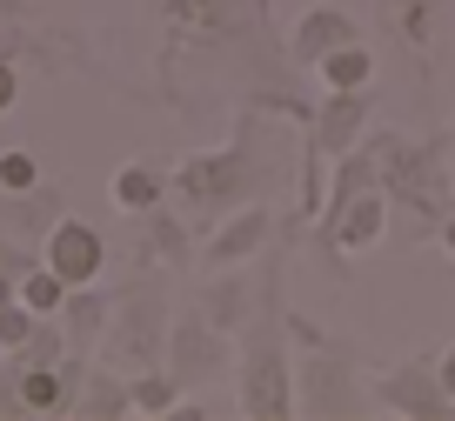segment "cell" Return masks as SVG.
I'll use <instances>...</instances> for the list:
<instances>
[{"label": "cell", "instance_id": "obj_1", "mask_svg": "<svg viewBox=\"0 0 455 421\" xmlns=\"http://www.w3.org/2000/svg\"><path fill=\"white\" fill-rule=\"evenodd\" d=\"M242 415L248 421H282L301 415V394H295V368H288V314H282V281H275V261L261 267V314L248 322L242 335Z\"/></svg>", "mask_w": 455, "mask_h": 421}, {"label": "cell", "instance_id": "obj_2", "mask_svg": "<svg viewBox=\"0 0 455 421\" xmlns=\"http://www.w3.org/2000/svg\"><path fill=\"white\" fill-rule=\"evenodd\" d=\"M261 168H255V114H242L235 140L214 147V155H188L174 168V195L195 221H214V214H235L242 201H255Z\"/></svg>", "mask_w": 455, "mask_h": 421}, {"label": "cell", "instance_id": "obj_3", "mask_svg": "<svg viewBox=\"0 0 455 421\" xmlns=\"http://www.w3.org/2000/svg\"><path fill=\"white\" fill-rule=\"evenodd\" d=\"M168 301H161L155 281H134V288H121L114 295V335H108V361H128L134 375L141 368H155L161 354H168Z\"/></svg>", "mask_w": 455, "mask_h": 421}, {"label": "cell", "instance_id": "obj_4", "mask_svg": "<svg viewBox=\"0 0 455 421\" xmlns=\"http://www.w3.org/2000/svg\"><path fill=\"white\" fill-rule=\"evenodd\" d=\"M442 155H449V140H428V147H409V140L382 134L375 140V161H382V187L395 201H409L415 214L428 221H449V201H442Z\"/></svg>", "mask_w": 455, "mask_h": 421}, {"label": "cell", "instance_id": "obj_5", "mask_svg": "<svg viewBox=\"0 0 455 421\" xmlns=\"http://www.w3.org/2000/svg\"><path fill=\"white\" fill-rule=\"evenodd\" d=\"M369 127V87H328V100L301 121V140H308L322 161H341Z\"/></svg>", "mask_w": 455, "mask_h": 421}, {"label": "cell", "instance_id": "obj_6", "mask_svg": "<svg viewBox=\"0 0 455 421\" xmlns=\"http://www.w3.org/2000/svg\"><path fill=\"white\" fill-rule=\"evenodd\" d=\"M41 261L54 267L68 288H87V281H100V267H108V241H100L94 221H74V214H60V221L47 227Z\"/></svg>", "mask_w": 455, "mask_h": 421}, {"label": "cell", "instance_id": "obj_7", "mask_svg": "<svg viewBox=\"0 0 455 421\" xmlns=\"http://www.w3.org/2000/svg\"><path fill=\"white\" fill-rule=\"evenodd\" d=\"M375 401L388 408V415H455V394L442 388V375H435V361H402V368H388L382 381H375Z\"/></svg>", "mask_w": 455, "mask_h": 421}, {"label": "cell", "instance_id": "obj_8", "mask_svg": "<svg viewBox=\"0 0 455 421\" xmlns=\"http://www.w3.org/2000/svg\"><path fill=\"white\" fill-rule=\"evenodd\" d=\"M268 241H275V214L261 208V201H242L228 221H214V234H208V248H201V261H208V267H242L248 254H261Z\"/></svg>", "mask_w": 455, "mask_h": 421}, {"label": "cell", "instance_id": "obj_9", "mask_svg": "<svg viewBox=\"0 0 455 421\" xmlns=\"http://www.w3.org/2000/svg\"><path fill=\"white\" fill-rule=\"evenodd\" d=\"M221 354H228V341H221V328H214L201 308H195V314H174V335H168V368H174L181 381H201L214 361H221Z\"/></svg>", "mask_w": 455, "mask_h": 421}, {"label": "cell", "instance_id": "obj_10", "mask_svg": "<svg viewBox=\"0 0 455 421\" xmlns=\"http://www.w3.org/2000/svg\"><path fill=\"white\" fill-rule=\"evenodd\" d=\"M362 41L355 14H341V7H308V14L295 20V34H288V60H301V68H315V60H328L335 47Z\"/></svg>", "mask_w": 455, "mask_h": 421}, {"label": "cell", "instance_id": "obj_11", "mask_svg": "<svg viewBox=\"0 0 455 421\" xmlns=\"http://www.w3.org/2000/svg\"><path fill=\"white\" fill-rule=\"evenodd\" d=\"M114 322V301L100 295V281L74 288L68 308H60V328H68V354H87V341H100V328Z\"/></svg>", "mask_w": 455, "mask_h": 421}, {"label": "cell", "instance_id": "obj_12", "mask_svg": "<svg viewBox=\"0 0 455 421\" xmlns=\"http://www.w3.org/2000/svg\"><path fill=\"white\" fill-rule=\"evenodd\" d=\"M108 195H114L121 214H148V208H161V195H168V174H161L155 161H121Z\"/></svg>", "mask_w": 455, "mask_h": 421}, {"label": "cell", "instance_id": "obj_13", "mask_svg": "<svg viewBox=\"0 0 455 421\" xmlns=\"http://www.w3.org/2000/svg\"><path fill=\"white\" fill-rule=\"evenodd\" d=\"M248 295H255V281L248 274H235V267H214V281H208V295H201V314H208L214 328H248L242 314H248Z\"/></svg>", "mask_w": 455, "mask_h": 421}, {"label": "cell", "instance_id": "obj_14", "mask_svg": "<svg viewBox=\"0 0 455 421\" xmlns=\"http://www.w3.org/2000/svg\"><path fill=\"white\" fill-rule=\"evenodd\" d=\"M54 408H68V368L60 361L20 368V415H54Z\"/></svg>", "mask_w": 455, "mask_h": 421}, {"label": "cell", "instance_id": "obj_15", "mask_svg": "<svg viewBox=\"0 0 455 421\" xmlns=\"http://www.w3.org/2000/svg\"><path fill=\"white\" fill-rule=\"evenodd\" d=\"M128 394H134V415H181V375L174 368H141V375L128 381Z\"/></svg>", "mask_w": 455, "mask_h": 421}, {"label": "cell", "instance_id": "obj_16", "mask_svg": "<svg viewBox=\"0 0 455 421\" xmlns=\"http://www.w3.org/2000/svg\"><path fill=\"white\" fill-rule=\"evenodd\" d=\"M435 7H442V0H382L388 28H395V34H402V47H415V54L435 41Z\"/></svg>", "mask_w": 455, "mask_h": 421}, {"label": "cell", "instance_id": "obj_17", "mask_svg": "<svg viewBox=\"0 0 455 421\" xmlns=\"http://www.w3.org/2000/svg\"><path fill=\"white\" fill-rule=\"evenodd\" d=\"M315 74H322V87H369L375 81V54L362 41H348V47H335L328 60H315Z\"/></svg>", "mask_w": 455, "mask_h": 421}, {"label": "cell", "instance_id": "obj_18", "mask_svg": "<svg viewBox=\"0 0 455 421\" xmlns=\"http://www.w3.org/2000/svg\"><path fill=\"white\" fill-rule=\"evenodd\" d=\"M68 295H74V288H68V281H60V274H54L47 261L20 274V301H28L34 314H60V308H68Z\"/></svg>", "mask_w": 455, "mask_h": 421}, {"label": "cell", "instance_id": "obj_19", "mask_svg": "<svg viewBox=\"0 0 455 421\" xmlns=\"http://www.w3.org/2000/svg\"><path fill=\"white\" fill-rule=\"evenodd\" d=\"M141 227H148V241H155V248H161V261H168V267H174V274H181V267H188V261H195V254H188V227H181V221H174V214H161V208H148V214H141Z\"/></svg>", "mask_w": 455, "mask_h": 421}, {"label": "cell", "instance_id": "obj_20", "mask_svg": "<svg viewBox=\"0 0 455 421\" xmlns=\"http://www.w3.org/2000/svg\"><path fill=\"white\" fill-rule=\"evenodd\" d=\"M34 328H41V314L28 308V301H0V354H14L34 341Z\"/></svg>", "mask_w": 455, "mask_h": 421}, {"label": "cell", "instance_id": "obj_21", "mask_svg": "<svg viewBox=\"0 0 455 421\" xmlns=\"http://www.w3.org/2000/svg\"><path fill=\"white\" fill-rule=\"evenodd\" d=\"M28 187H41V161L28 147H7L0 155V195H28Z\"/></svg>", "mask_w": 455, "mask_h": 421}, {"label": "cell", "instance_id": "obj_22", "mask_svg": "<svg viewBox=\"0 0 455 421\" xmlns=\"http://www.w3.org/2000/svg\"><path fill=\"white\" fill-rule=\"evenodd\" d=\"M81 415H134V394H128V388H114L108 375H94V388L81 394Z\"/></svg>", "mask_w": 455, "mask_h": 421}, {"label": "cell", "instance_id": "obj_23", "mask_svg": "<svg viewBox=\"0 0 455 421\" xmlns=\"http://www.w3.org/2000/svg\"><path fill=\"white\" fill-rule=\"evenodd\" d=\"M20 14H28V0H0V54L28 47V34H20Z\"/></svg>", "mask_w": 455, "mask_h": 421}, {"label": "cell", "instance_id": "obj_24", "mask_svg": "<svg viewBox=\"0 0 455 421\" xmlns=\"http://www.w3.org/2000/svg\"><path fill=\"white\" fill-rule=\"evenodd\" d=\"M14 100H20V68L14 54H0V114H14Z\"/></svg>", "mask_w": 455, "mask_h": 421}, {"label": "cell", "instance_id": "obj_25", "mask_svg": "<svg viewBox=\"0 0 455 421\" xmlns=\"http://www.w3.org/2000/svg\"><path fill=\"white\" fill-rule=\"evenodd\" d=\"M28 267H41L28 248H14V241H0V274H28Z\"/></svg>", "mask_w": 455, "mask_h": 421}, {"label": "cell", "instance_id": "obj_26", "mask_svg": "<svg viewBox=\"0 0 455 421\" xmlns=\"http://www.w3.org/2000/svg\"><path fill=\"white\" fill-rule=\"evenodd\" d=\"M435 375H442V388H449V394H455V341H449V348H442V361H435Z\"/></svg>", "mask_w": 455, "mask_h": 421}, {"label": "cell", "instance_id": "obj_27", "mask_svg": "<svg viewBox=\"0 0 455 421\" xmlns=\"http://www.w3.org/2000/svg\"><path fill=\"white\" fill-rule=\"evenodd\" d=\"M442 248L455 254V214H449V221H442Z\"/></svg>", "mask_w": 455, "mask_h": 421}]
</instances>
